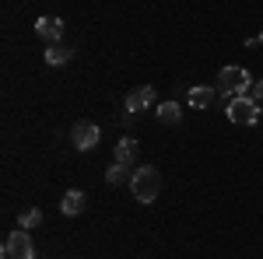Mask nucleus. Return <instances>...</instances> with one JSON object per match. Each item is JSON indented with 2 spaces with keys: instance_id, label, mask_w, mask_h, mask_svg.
I'll list each match as a JSON object with an SVG mask.
<instances>
[{
  "instance_id": "nucleus-9",
  "label": "nucleus",
  "mask_w": 263,
  "mask_h": 259,
  "mask_svg": "<svg viewBox=\"0 0 263 259\" xmlns=\"http://www.w3.org/2000/svg\"><path fill=\"white\" fill-rule=\"evenodd\" d=\"M182 119V105L179 102H162L158 105V123H165V126H179Z\"/></svg>"
},
{
  "instance_id": "nucleus-14",
  "label": "nucleus",
  "mask_w": 263,
  "mask_h": 259,
  "mask_svg": "<svg viewBox=\"0 0 263 259\" xmlns=\"http://www.w3.org/2000/svg\"><path fill=\"white\" fill-rule=\"evenodd\" d=\"M39 224H42V210L39 207H32V210L21 214V228H25V231H32V228H39Z\"/></svg>"
},
{
  "instance_id": "nucleus-4",
  "label": "nucleus",
  "mask_w": 263,
  "mask_h": 259,
  "mask_svg": "<svg viewBox=\"0 0 263 259\" xmlns=\"http://www.w3.org/2000/svg\"><path fill=\"white\" fill-rule=\"evenodd\" d=\"M4 259H35V245H32L25 228L7 235V242H4Z\"/></svg>"
},
{
  "instance_id": "nucleus-10",
  "label": "nucleus",
  "mask_w": 263,
  "mask_h": 259,
  "mask_svg": "<svg viewBox=\"0 0 263 259\" xmlns=\"http://www.w3.org/2000/svg\"><path fill=\"white\" fill-rule=\"evenodd\" d=\"M74 60V49L70 46H46V63L49 67H63V63Z\"/></svg>"
},
{
  "instance_id": "nucleus-11",
  "label": "nucleus",
  "mask_w": 263,
  "mask_h": 259,
  "mask_svg": "<svg viewBox=\"0 0 263 259\" xmlns=\"http://www.w3.org/2000/svg\"><path fill=\"white\" fill-rule=\"evenodd\" d=\"M134 179V172H130V165H123V161H112L109 168H105V182L109 186H120V182H130Z\"/></svg>"
},
{
  "instance_id": "nucleus-16",
  "label": "nucleus",
  "mask_w": 263,
  "mask_h": 259,
  "mask_svg": "<svg viewBox=\"0 0 263 259\" xmlns=\"http://www.w3.org/2000/svg\"><path fill=\"white\" fill-rule=\"evenodd\" d=\"M260 46H263V32H260Z\"/></svg>"
},
{
  "instance_id": "nucleus-3",
  "label": "nucleus",
  "mask_w": 263,
  "mask_h": 259,
  "mask_svg": "<svg viewBox=\"0 0 263 259\" xmlns=\"http://www.w3.org/2000/svg\"><path fill=\"white\" fill-rule=\"evenodd\" d=\"M228 119L235 126H253L260 119V102H253L249 95H239V98L228 102Z\"/></svg>"
},
{
  "instance_id": "nucleus-7",
  "label": "nucleus",
  "mask_w": 263,
  "mask_h": 259,
  "mask_svg": "<svg viewBox=\"0 0 263 259\" xmlns=\"http://www.w3.org/2000/svg\"><path fill=\"white\" fill-rule=\"evenodd\" d=\"M151 102H155V88L151 84H141V88H134L126 95V112H144Z\"/></svg>"
},
{
  "instance_id": "nucleus-5",
  "label": "nucleus",
  "mask_w": 263,
  "mask_h": 259,
  "mask_svg": "<svg viewBox=\"0 0 263 259\" xmlns=\"http://www.w3.org/2000/svg\"><path fill=\"white\" fill-rule=\"evenodd\" d=\"M99 137H102V130L95 126V123H88V119H81L74 130H70V140H74L78 151H91V147L99 144Z\"/></svg>"
},
{
  "instance_id": "nucleus-2",
  "label": "nucleus",
  "mask_w": 263,
  "mask_h": 259,
  "mask_svg": "<svg viewBox=\"0 0 263 259\" xmlns=\"http://www.w3.org/2000/svg\"><path fill=\"white\" fill-rule=\"evenodd\" d=\"M249 88H253V77H249V70H242V67H224L221 74H218V91H221L224 98L249 95Z\"/></svg>"
},
{
  "instance_id": "nucleus-13",
  "label": "nucleus",
  "mask_w": 263,
  "mask_h": 259,
  "mask_svg": "<svg viewBox=\"0 0 263 259\" xmlns=\"http://www.w3.org/2000/svg\"><path fill=\"white\" fill-rule=\"evenodd\" d=\"M134 154H137V140H134V137H123L120 144H116V161L130 165V161H134Z\"/></svg>"
},
{
  "instance_id": "nucleus-1",
  "label": "nucleus",
  "mask_w": 263,
  "mask_h": 259,
  "mask_svg": "<svg viewBox=\"0 0 263 259\" xmlns=\"http://www.w3.org/2000/svg\"><path fill=\"white\" fill-rule=\"evenodd\" d=\"M130 189H134V200H141V203H155L158 193H162V172H158L155 165H141V168H134Z\"/></svg>"
},
{
  "instance_id": "nucleus-15",
  "label": "nucleus",
  "mask_w": 263,
  "mask_h": 259,
  "mask_svg": "<svg viewBox=\"0 0 263 259\" xmlns=\"http://www.w3.org/2000/svg\"><path fill=\"white\" fill-rule=\"evenodd\" d=\"M249 98H253V102H263V77H260V81H253V88H249Z\"/></svg>"
},
{
  "instance_id": "nucleus-8",
  "label": "nucleus",
  "mask_w": 263,
  "mask_h": 259,
  "mask_svg": "<svg viewBox=\"0 0 263 259\" xmlns=\"http://www.w3.org/2000/svg\"><path fill=\"white\" fill-rule=\"evenodd\" d=\"M84 193H78V189H70V193H63L60 200V214L63 217H78V214H84Z\"/></svg>"
},
{
  "instance_id": "nucleus-12",
  "label": "nucleus",
  "mask_w": 263,
  "mask_h": 259,
  "mask_svg": "<svg viewBox=\"0 0 263 259\" xmlns=\"http://www.w3.org/2000/svg\"><path fill=\"white\" fill-rule=\"evenodd\" d=\"M214 98H218L214 88H190V105H193V109H207Z\"/></svg>"
},
{
  "instance_id": "nucleus-6",
  "label": "nucleus",
  "mask_w": 263,
  "mask_h": 259,
  "mask_svg": "<svg viewBox=\"0 0 263 259\" xmlns=\"http://www.w3.org/2000/svg\"><path fill=\"white\" fill-rule=\"evenodd\" d=\"M35 35L42 42H49V46H57L63 39V21L53 18V14H46V18H35Z\"/></svg>"
}]
</instances>
